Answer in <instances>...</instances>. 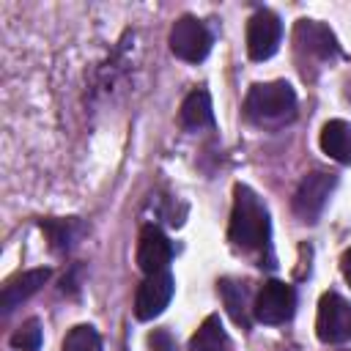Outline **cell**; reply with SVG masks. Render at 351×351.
I'll return each mask as SVG.
<instances>
[{"label":"cell","mask_w":351,"mask_h":351,"mask_svg":"<svg viewBox=\"0 0 351 351\" xmlns=\"http://www.w3.org/2000/svg\"><path fill=\"white\" fill-rule=\"evenodd\" d=\"M228 236L241 250H263L269 244V211L261 203V197L244 184H236L233 189Z\"/></svg>","instance_id":"6da1fadb"},{"label":"cell","mask_w":351,"mask_h":351,"mask_svg":"<svg viewBox=\"0 0 351 351\" xmlns=\"http://www.w3.org/2000/svg\"><path fill=\"white\" fill-rule=\"evenodd\" d=\"M244 110L255 123H282L296 110V93L288 82H258L250 88Z\"/></svg>","instance_id":"7a4b0ae2"},{"label":"cell","mask_w":351,"mask_h":351,"mask_svg":"<svg viewBox=\"0 0 351 351\" xmlns=\"http://www.w3.org/2000/svg\"><path fill=\"white\" fill-rule=\"evenodd\" d=\"M315 335L321 343L337 346L351 340V304L340 293H324L315 315Z\"/></svg>","instance_id":"3957f363"},{"label":"cell","mask_w":351,"mask_h":351,"mask_svg":"<svg viewBox=\"0 0 351 351\" xmlns=\"http://www.w3.org/2000/svg\"><path fill=\"white\" fill-rule=\"evenodd\" d=\"M170 49L186 63H200L211 49V33L197 16H181L170 27Z\"/></svg>","instance_id":"277c9868"},{"label":"cell","mask_w":351,"mask_h":351,"mask_svg":"<svg viewBox=\"0 0 351 351\" xmlns=\"http://www.w3.org/2000/svg\"><path fill=\"white\" fill-rule=\"evenodd\" d=\"M293 310H296V291L280 280L263 282V288L258 291L255 304H252L255 318L263 324H282L293 315Z\"/></svg>","instance_id":"5b68a950"},{"label":"cell","mask_w":351,"mask_h":351,"mask_svg":"<svg viewBox=\"0 0 351 351\" xmlns=\"http://www.w3.org/2000/svg\"><path fill=\"white\" fill-rule=\"evenodd\" d=\"M282 38V25L277 19V14L271 11H255L247 22V52L252 60H266L277 52Z\"/></svg>","instance_id":"8992f818"},{"label":"cell","mask_w":351,"mask_h":351,"mask_svg":"<svg viewBox=\"0 0 351 351\" xmlns=\"http://www.w3.org/2000/svg\"><path fill=\"white\" fill-rule=\"evenodd\" d=\"M335 189V176L332 173H310L302 178L296 195H293V211L304 219V222H313L324 206H326V197L329 192Z\"/></svg>","instance_id":"52a82bcc"},{"label":"cell","mask_w":351,"mask_h":351,"mask_svg":"<svg viewBox=\"0 0 351 351\" xmlns=\"http://www.w3.org/2000/svg\"><path fill=\"white\" fill-rule=\"evenodd\" d=\"M173 277L167 271H159V274H148L140 288H137V296H134V315L140 321H151L156 318L173 299Z\"/></svg>","instance_id":"ba28073f"},{"label":"cell","mask_w":351,"mask_h":351,"mask_svg":"<svg viewBox=\"0 0 351 351\" xmlns=\"http://www.w3.org/2000/svg\"><path fill=\"white\" fill-rule=\"evenodd\" d=\"M170 258H173L170 239L156 225H145L140 230V241H137V266L145 274H159V271H165Z\"/></svg>","instance_id":"9c48e42d"},{"label":"cell","mask_w":351,"mask_h":351,"mask_svg":"<svg viewBox=\"0 0 351 351\" xmlns=\"http://www.w3.org/2000/svg\"><path fill=\"white\" fill-rule=\"evenodd\" d=\"M293 41H296V47L302 52H307V55H313L318 60H329V58L337 55L335 33L326 25L315 22V19H299L296 27H293Z\"/></svg>","instance_id":"30bf717a"},{"label":"cell","mask_w":351,"mask_h":351,"mask_svg":"<svg viewBox=\"0 0 351 351\" xmlns=\"http://www.w3.org/2000/svg\"><path fill=\"white\" fill-rule=\"evenodd\" d=\"M49 280V269H30L16 277H11L0 291V307L3 313H11L16 304H22L27 296H33L44 282Z\"/></svg>","instance_id":"8fae6325"},{"label":"cell","mask_w":351,"mask_h":351,"mask_svg":"<svg viewBox=\"0 0 351 351\" xmlns=\"http://www.w3.org/2000/svg\"><path fill=\"white\" fill-rule=\"evenodd\" d=\"M321 148L335 162H351V126L340 118L326 121L321 129Z\"/></svg>","instance_id":"7c38bea8"},{"label":"cell","mask_w":351,"mask_h":351,"mask_svg":"<svg viewBox=\"0 0 351 351\" xmlns=\"http://www.w3.org/2000/svg\"><path fill=\"white\" fill-rule=\"evenodd\" d=\"M189 351H230V340L228 332L222 329L219 315H208L197 326V332L189 340Z\"/></svg>","instance_id":"4fadbf2b"},{"label":"cell","mask_w":351,"mask_h":351,"mask_svg":"<svg viewBox=\"0 0 351 351\" xmlns=\"http://www.w3.org/2000/svg\"><path fill=\"white\" fill-rule=\"evenodd\" d=\"M181 123L189 129H200V126H211L214 123V110H211V96L208 90L197 88L192 90L184 104H181Z\"/></svg>","instance_id":"5bb4252c"},{"label":"cell","mask_w":351,"mask_h":351,"mask_svg":"<svg viewBox=\"0 0 351 351\" xmlns=\"http://www.w3.org/2000/svg\"><path fill=\"white\" fill-rule=\"evenodd\" d=\"M219 293H222V302H225L228 313L233 315V321L241 324V326H250V315H247L250 304H247V288H244V282L222 280L219 282Z\"/></svg>","instance_id":"9a60e30c"},{"label":"cell","mask_w":351,"mask_h":351,"mask_svg":"<svg viewBox=\"0 0 351 351\" xmlns=\"http://www.w3.org/2000/svg\"><path fill=\"white\" fill-rule=\"evenodd\" d=\"M63 351H101V337H99V332L93 326L80 324L66 335Z\"/></svg>","instance_id":"2e32d148"},{"label":"cell","mask_w":351,"mask_h":351,"mask_svg":"<svg viewBox=\"0 0 351 351\" xmlns=\"http://www.w3.org/2000/svg\"><path fill=\"white\" fill-rule=\"evenodd\" d=\"M11 346L16 351H38L41 346V324L36 318L25 321L14 335H11Z\"/></svg>","instance_id":"e0dca14e"},{"label":"cell","mask_w":351,"mask_h":351,"mask_svg":"<svg viewBox=\"0 0 351 351\" xmlns=\"http://www.w3.org/2000/svg\"><path fill=\"white\" fill-rule=\"evenodd\" d=\"M148 346H151V351H176V340L167 329H154L148 335Z\"/></svg>","instance_id":"ac0fdd59"},{"label":"cell","mask_w":351,"mask_h":351,"mask_svg":"<svg viewBox=\"0 0 351 351\" xmlns=\"http://www.w3.org/2000/svg\"><path fill=\"white\" fill-rule=\"evenodd\" d=\"M340 269H343V277H346V282L351 285V247L343 252V258H340Z\"/></svg>","instance_id":"d6986e66"}]
</instances>
